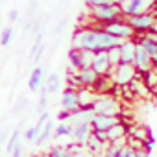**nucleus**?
Returning <instances> with one entry per match:
<instances>
[{
    "mask_svg": "<svg viewBox=\"0 0 157 157\" xmlns=\"http://www.w3.org/2000/svg\"><path fill=\"white\" fill-rule=\"evenodd\" d=\"M72 48L80 50H98V30L94 26H82L72 35Z\"/></svg>",
    "mask_w": 157,
    "mask_h": 157,
    "instance_id": "obj_1",
    "label": "nucleus"
},
{
    "mask_svg": "<svg viewBox=\"0 0 157 157\" xmlns=\"http://www.w3.org/2000/svg\"><path fill=\"white\" fill-rule=\"evenodd\" d=\"M122 17H124L122 8H120V4H115V2H109V4L98 6V8H91V21L94 24H105V22H111V21H117Z\"/></svg>",
    "mask_w": 157,
    "mask_h": 157,
    "instance_id": "obj_2",
    "label": "nucleus"
},
{
    "mask_svg": "<svg viewBox=\"0 0 157 157\" xmlns=\"http://www.w3.org/2000/svg\"><path fill=\"white\" fill-rule=\"evenodd\" d=\"M94 28H104L105 32H109V33L120 37L122 41H126V39H133V37H135V30H133V26L128 22L126 17L117 19V21H111V22H105V24H96Z\"/></svg>",
    "mask_w": 157,
    "mask_h": 157,
    "instance_id": "obj_3",
    "label": "nucleus"
},
{
    "mask_svg": "<svg viewBox=\"0 0 157 157\" xmlns=\"http://www.w3.org/2000/svg\"><path fill=\"white\" fill-rule=\"evenodd\" d=\"M94 54H96L94 50L70 48V52H68V65H70V70H82V68L93 67Z\"/></svg>",
    "mask_w": 157,
    "mask_h": 157,
    "instance_id": "obj_4",
    "label": "nucleus"
},
{
    "mask_svg": "<svg viewBox=\"0 0 157 157\" xmlns=\"http://www.w3.org/2000/svg\"><path fill=\"white\" fill-rule=\"evenodd\" d=\"M94 113L98 115H120V102L113 94H98V98L93 104Z\"/></svg>",
    "mask_w": 157,
    "mask_h": 157,
    "instance_id": "obj_5",
    "label": "nucleus"
},
{
    "mask_svg": "<svg viewBox=\"0 0 157 157\" xmlns=\"http://www.w3.org/2000/svg\"><path fill=\"white\" fill-rule=\"evenodd\" d=\"M137 76V68L135 65H129V63H118L117 67L111 68V78L113 82L120 87H126L129 85V82Z\"/></svg>",
    "mask_w": 157,
    "mask_h": 157,
    "instance_id": "obj_6",
    "label": "nucleus"
},
{
    "mask_svg": "<svg viewBox=\"0 0 157 157\" xmlns=\"http://www.w3.org/2000/svg\"><path fill=\"white\" fill-rule=\"evenodd\" d=\"M126 19L133 26L135 33H148V32H151L153 24L157 21L153 11H146V13H140V15H131V17H126Z\"/></svg>",
    "mask_w": 157,
    "mask_h": 157,
    "instance_id": "obj_7",
    "label": "nucleus"
},
{
    "mask_svg": "<svg viewBox=\"0 0 157 157\" xmlns=\"http://www.w3.org/2000/svg\"><path fill=\"white\" fill-rule=\"evenodd\" d=\"M153 6H155V0H122V2H120V8H122L124 17L146 13Z\"/></svg>",
    "mask_w": 157,
    "mask_h": 157,
    "instance_id": "obj_8",
    "label": "nucleus"
},
{
    "mask_svg": "<svg viewBox=\"0 0 157 157\" xmlns=\"http://www.w3.org/2000/svg\"><path fill=\"white\" fill-rule=\"evenodd\" d=\"M82 107V100H80V89L74 87H67L61 94V109L65 111H78Z\"/></svg>",
    "mask_w": 157,
    "mask_h": 157,
    "instance_id": "obj_9",
    "label": "nucleus"
},
{
    "mask_svg": "<svg viewBox=\"0 0 157 157\" xmlns=\"http://www.w3.org/2000/svg\"><path fill=\"white\" fill-rule=\"evenodd\" d=\"M93 133V124L91 122H83V124H76L72 126V133H70V139L72 142H78V144H83L87 142V139L91 137Z\"/></svg>",
    "mask_w": 157,
    "mask_h": 157,
    "instance_id": "obj_10",
    "label": "nucleus"
},
{
    "mask_svg": "<svg viewBox=\"0 0 157 157\" xmlns=\"http://www.w3.org/2000/svg\"><path fill=\"white\" fill-rule=\"evenodd\" d=\"M96 30H98V50H109V48L120 46V44L124 43L120 37H117V35L105 32L104 28H96ZM98 50H96V52H98Z\"/></svg>",
    "mask_w": 157,
    "mask_h": 157,
    "instance_id": "obj_11",
    "label": "nucleus"
},
{
    "mask_svg": "<svg viewBox=\"0 0 157 157\" xmlns=\"http://www.w3.org/2000/svg\"><path fill=\"white\" fill-rule=\"evenodd\" d=\"M93 68L104 76V74H111V61H109V56H107V50H98L94 54V61H93Z\"/></svg>",
    "mask_w": 157,
    "mask_h": 157,
    "instance_id": "obj_12",
    "label": "nucleus"
},
{
    "mask_svg": "<svg viewBox=\"0 0 157 157\" xmlns=\"http://www.w3.org/2000/svg\"><path fill=\"white\" fill-rule=\"evenodd\" d=\"M133 65H135L137 72H146V70L157 67V63L153 61V57H151L146 50H142L140 46H139V50H137V56H135V63H133Z\"/></svg>",
    "mask_w": 157,
    "mask_h": 157,
    "instance_id": "obj_13",
    "label": "nucleus"
},
{
    "mask_svg": "<svg viewBox=\"0 0 157 157\" xmlns=\"http://www.w3.org/2000/svg\"><path fill=\"white\" fill-rule=\"evenodd\" d=\"M137 50H139V44H137V41H135V39H126V41L120 44L122 63H129V65H133V63H135Z\"/></svg>",
    "mask_w": 157,
    "mask_h": 157,
    "instance_id": "obj_14",
    "label": "nucleus"
},
{
    "mask_svg": "<svg viewBox=\"0 0 157 157\" xmlns=\"http://www.w3.org/2000/svg\"><path fill=\"white\" fill-rule=\"evenodd\" d=\"M120 118L117 117V115H94L93 117V120H91V124H93V129H109V128H113L117 122H118Z\"/></svg>",
    "mask_w": 157,
    "mask_h": 157,
    "instance_id": "obj_15",
    "label": "nucleus"
},
{
    "mask_svg": "<svg viewBox=\"0 0 157 157\" xmlns=\"http://www.w3.org/2000/svg\"><path fill=\"white\" fill-rule=\"evenodd\" d=\"M135 41H137V44L142 48V50H146L151 57H153V61L157 63V43L151 39V37H148L146 33H135V37H133Z\"/></svg>",
    "mask_w": 157,
    "mask_h": 157,
    "instance_id": "obj_16",
    "label": "nucleus"
},
{
    "mask_svg": "<svg viewBox=\"0 0 157 157\" xmlns=\"http://www.w3.org/2000/svg\"><path fill=\"white\" fill-rule=\"evenodd\" d=\"M44 80H46V76H44V68L41 65H37L32 74H30V80H28V89L32 93H37L43 85H44Z\"/></svg>",
    "mask_w": 157,
    "mask_h": 157,
    "instance_id": "obj_17",
    "label": "nucleus"
},
{
    "mask_svg": "<svg viewBox=\"0 0 157 157\" xmlns=\"http://www.w3.org/2000/svg\"><path fill=\"white\" fill-rule=\"evenodd\" d=\"M115 87V82H113V78L111 74H104V76H98V80L94 82V85L91 87L96 94H109Z\"/></svg>",
    "mask_w": 157,
    "mask_h": 157,
    "instance_id": "obj_18",
    "label": "nucleus"
},
{
    "mask_svg": "<svg viewBox=\"0 0 157 157\" xmlns=\"http://www.w3.org/2000/svg\"><path fill=\"white\" fill-rule=\"evenodd\" d=\"M6 151H8L10 157H22L24 148H22V135H21V131H15L11 135L8 146H6Z\"/></svg>",
    "mask_w": 157,
    "mask_h": 157,
    "instance_id": "obj_19",
    "label": "nucleus"
},
{
    "mask_svg": "<svg viewBox=\"0 0 157 157\" xmlns=\"http://www.w3.org/2000/svg\"><path fill=\"white\" fill-rule=\"evenodd\" d=\"M54 129H56V124H54L52 118H48V120L41 126V131H39V137H37L35 144L43 146V144H46L50 139H54Z\"/></svg>",
    "mask_w": 157,
    "mask_h": 157,
    "instance_id": "obj_20",
    "label": "nucleus"
},
{
    "mask_svg": "<svg viewBox=\"0 0 157 157\" xmlns=\"http://www.w3.org/2000/svg\"><path fill=\"white\" fill-rule=\"evenodd\" d=\"M107 135H109V140L115 142V140H120V139H128V124L118 120L113 128L107 129Z\"/></svg>",
    "mask_w": 157,
    "mask_h": 157,
    "instance_id": "obj_21",
    "label": "nucleus"
},
{
    "mask_svg": "<svg viewBox=\"0 0 157 157\" xmlns=\"http://www.w3.org/2000/svg\"><path fill=\"white\" fill-rule=\"evenodd\" d=\"M85 148H87L93 155H98V153H104V150H105L107 146H105L94 133H91V137H89L87 142H85Z\"/></svg>",
    "mask_w": 157,
    "mask_h": 157,
    "instance_id": "obj_22",
    "label": "nucleus"
},
{
    "mask_svg": "<svg viewBox=\"0 0 157 157\" xmlns=\"http://www.w3.org/2000/svg\"><path fill=\"white\" fill-rule=\"evenodd\" d=\"M140 78H142V82L146 83V87L151 91L153 87H157V67L146 70V72H140Z\"/></svg>",
    "mask_w": 157,
    "mask_h": 157,
    "instance_id": "obj_23",
    "label": "nucleus"
},
{
    "mask_svg": "<svg viewBox=\"0 0 157 157\" xmlns=\"http://www.w3.org/2000/svg\"><path fill=\"white\" fill-rule=\"evenodd\" d=\"M61 87V80H59V76L57 74H48L46 76V80H44V89L50 93V94H56Z\"/></svg>",
    "mask_w": 157,
    "mask_h": 157,
    "instance_id": "obj_24",
    "label": "nucleus"
},
{
    "mask_svg": "<svg viewBox=\"0 0 157 157\" xmlns=\"http://www.w3.org/2000/svg\"><path fill=\"white\" fill-rule=\"evenodd\" d=\"M72 133V126L68 122H59L56 124V129H54V139H61V137H70Z\"/></svg>",
    "mask_w": 157,
    "mask_h": 157,
    "instance_id": "obj_25",
    "label": "nucleus"
},
{
    "mask_svg": "<svg viewBox=\"0 0 157 157\" xmlns=\"http://www.w3.org/2000/svg\"><path fill=\"white\" fill-rule=\"evenodd\" d=\"M50 93L44 89V85L39 89V111L43 113V111H46V107H48V104H50Z\"/></svg>",
    "mask_w": 157,
    "mask_h": 157,
    "instance_id": "obj_26",
    "label": "nucleus"
},
{
    "mask_svg": "<svg viewBox=\"0 0 157 157\" xmlns=\"http://www.w3.org/2000/svg\"><path fill=\"white\" fill-rule=\"evenodd\" d=\"M107 56H109V61H111V67H117L118 63H122V54H120V46H113L107 50Z\"/></svg>",
    "mask_w": 157,
    "mask_h": 157,
    "instance_id": "obj_27",
    "label": "nucleus"
},
{
    "mask_svg": "<svg viewBox=\"0 0 157 157\" xmlns=\"http://www.w3.org/2000/svg\"><path fill=\"white\" fill-rule=\"evenodd\" d=\"M39 131H41V128L35 124V126H32V128H28L24 133H22V137L28 140V142H35L37 140V137H39Z\"/></svg>",
    "mask_w": 157,
    "mask_h": 157,
    "instance_id": "obj_28",
    "label": "nucleus"
},
{
    "mask_svg": "<svg viewBox=\"0 0 157 157\" xmlns=\"http://www.w3.org/2000/svg\"><path fill=\"white\" fill-rule=\"evenodd\" d=\"M11 41H13V28L8 26V28L2 30V33H0V44H2V46H8Z\"/></svg>",
    "mask_w": 157,
    "mask_h": 157,
    "instance_id": "obj_29",
    "label": "nucleus"
},
{
    "mask_svg": "<svg viewBox=\"0 0 157 157\" xmlns=\"http://www.w3.org/2000/svg\"><path fill=\"white\" fill-rule=\"evenodd\" d=\"M85 2H87L89 8H98V6H105V4H109L111 0H85Z\"/></svg>",
    "mask_w": 157,
    "mask_h": 157,
    "instance_id": "obj_30",
    "label": "nucleus"
},
{
    "mask_svg": "<svg viewBox=\"0 0 157 157\" xmlns=\"http://www.w3.org/2000/svg\"><path fill=\"white\" fill-rule=\"evenodd\" d=\"M19 17H21V15H19V11H17V10H11V11L8 13L10 22H17V21H19Z\"/></svg>",
    "mask_w": 157,
    "mask_h": 157,
    "instance_id": "obj_31",
    "label": "nucleus"
},
{
    "mask_svg": "<svg viewBox=\"0 0 157 157\" xmlns=\"http://www.w3.org/2000/svg\"><path fill=\"white\" fill-rule=\"evenodd\" d=\"M128 153H129V146L126 144V146H122V148H120V151H118V155H117V157H128Z\"/></svg>",
    "mask_w": 157,
    "mask_h": 157,
    "instance_id": "obj_32",
    "label": "nucleus"
},
{
    "mask_svg": "<svg viewBox=\"0 0 157 157\" xmlns=\"http://www.w3.org/2000/svg\"><path fill=\"white\" fill-rule=\"evenodd\" d=\"M137 157H150V151L148 150H139L137 151Z\"/></svg>",
    "mask_w": 157,
    "mask_h": 157,
    "instance_id": "obj_33",
    "label": "nucleus"
},
{
    "mask_svg": "<svg viewBox=\"0 0 157 157\" xmlns=\"http://www.w3.org/2000/svg\"><path fill=\"white\" fill-rule=\"evenodd\" d=\"M65 22H67V19H61V22H59V26L56 28V33H59V32H61V30L65 28Z\"/></svg>",
    "mask_w": 157,
    "mask_h": 157,
    "instance_id": "obj_34",
    "label": "nucleus"
},
{
    "mask_svg": "<svg viewBox=\"0 0 157 157\" xmlns=\"http://www.w3.org/2000/svg\"><path fill=\"white\" fill-rule=\"evenodd\" d=\"M59 157H72V151H70V150L67 148V150H65V151H63V153H61Z\"/></svg>",
    "mask_w": 157,
    "mask_h": 157,
    "instance_id": "obj_35",
    "label": "nucleus"
},
{
    "mask_svg": "<svg viewBox=\"0 0 157 157\" xmlns=\"http://www.w3.org/2000/svg\"><path fill=\"white\" fill-rule=\"evenodd\" d=\"M146 35H148V37H151V39H153V41L157 43V32H148Z\"/></svg>",
    "mask_w": 157,
    "mask_h": 157,
    "instance_id": "obj_36",
    "label": "nucleus"
},
{
    "mask_svg": "<svg viewBox=\"0 0 157 157\" xmlns=\"http://www.w3.org/2000/svg\"><path fill=\"white\" fill-rule=\"evenodd\" d=\"M128 157H137V150H133V148L129 146V153H128Z\"/></svg>",
    "mask_w": 157,
    "mask_h": 157,
    "instance_id": "obj_37",
    "label": "nucleus"
},
{
    "mask_svg": "<svg viewBox=\"0 0 157 157\" xmlns=\"http://www.w3.org/2000/svg\"><path fill=\"white\" fill-rule=\"evenodd\" d=\"M43 157H50V155H48V153H46V155H43Z\"/></svg>",
    "mask_w": 157,
    "mask_h": 157,
    "instance_id": "obj_38",
    "label": "nucleus"
}]
</instances>
